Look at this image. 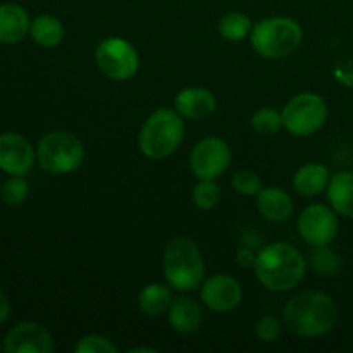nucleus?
<instances>
[{
  "mask_svg": "<svg viewBox=\"0 0 353 353\" xmlns=\"http://www.w3.org/2000/svg\"><path fill=\"white\" fill-rule=\"evenodd\" d=\"M317 248H321V250L312 255L314 257L312 261H314V265L319 269V272H323V274H334V272H338V269H340V259H338V255L334 254V252H331L330 259H326L327 257L326 245Z\"/></svg>",
  "mask_w": 353,
  "mask_h": 353,
  "instance_id": "nucleus-29",
  "label": "nucleus"
},
{
  "mask_svg": "<svg viewBox=\"0 0 353 353\" xmlns=\"http://www.w3.org/2000/svg\"><path fill=\"white\" fill-rule=\"evenodd\" d=\"M252 128L261 134H276L283 128V117L281 112L271 107H264V109L257 110L252 116Z\"/></svg>",
  "mask_w": 353,
  "mask_h": 353,
  "instance_id": "nucleus-25",
  "label": "nucleus"
},
{
  "mask_svg": "<svg viewBox=\"0 0 353 353\" xmlns=\"http://www.w3.org/2000/svg\"><path fill=\"white\" fill-rule=\"evenodd\" d=\"M37 152L19 133L0 134V169L10 176H24L31 171Z\"/></svg>",
  "mask_w": 353,
  "mask_h": 353,
  "instance_id": "nucleus-13",
  "label": "nucleus"
},
{
  "mask_svg": "<svg viewBox=\"0 0 353 353\" xmlns=\"http://www.w3.org/2000/svg\"><path fill=\"white\" fill-rule=\"evenodd\" d=\"M28 199V183L23 176H10L0 186V200L9 207H19Z\"/></svg>",
  "mask_w": 353,
  "mask_h": 353,
  "instance_id": "nucleus-23",
  "label": "nucleus"
},
{
  "mask_svg": "<svg viewBox=\"0 0 353 353\" xmlns=\"http://www.w3.org/2000/svg\"><path fill=\"white\" fill-rule=\"evenodd\" d=\"M283 126L295 137H310L324 126L327 105L316 93H300L293 97L281 112Z\"/></svg>",
  "mask_w": 353,
  "mask_h": 353,
  "instance_id": "nucleus-7",
  "label": "nucleus"
},
{
  "mask_svg": "<svg viewBox=\"0 0 353 353\" xmlns=\"http://www.w3.org/2000/svg\"><path fill=\"white\" fill-rule=\"evenodd\" d=\"M231 164V148L223 138L209 137L200 140L190 154V168L199 179H216Z\"/></svg>",
  "mask_w": 353,
  "mask_h": 353,
  "instance_id": "nucleus-9",
  "label": "nucleus"
},
{
  "mask_svg": "<svg viewBox=\"0 0 353 353\" xmlns=\"http://www.w3.org/2000/svg\"><path fill=\"white\" fill-rule=\"evenodd\" d=\"M330 169L317 162H309L296 169L293 176V188L302 196H316L330 185Z\"/></svg>",
  "mask_w": 353,
  "mask_h": 353,
  "instance_id": "nucleus-18",
  "label": "nucleus"
},
{
  "mask_svg": "<svg viewBox=\"0 0 353 353\" xmlns=\"http://www.w3.org/2000/svg\"><path fill=\"white\" fill-rule=\"evenodd\" d=\"M283 319L285 326L296 336H324L336 326L338 307L327 293L307 290L288 300Z\"/></svg>",
  "mask_w": 353,
  "mask_h": 353,
  "instance_id": "nucleus-1",
  "label": "nucleus"
},
{
  "mask_svg": "<svg viewBox=\"0 0 353 353\" xmlns=\"http://www.w3.org/2000/svg\"><path fill=\"white\" fill-rule=\"evenodd\" d=\"M255 278L271 292L293 290L305 276V259L288 243H272L262 248L254 261Z\"/></svg>",
  "mask_w": 353,
  "mask_h": 353,
  "instance_id": "nucleus-2",
  "label": "nucleus"
},
{
  "mask_svg": "<svg viewBox=\"0 0 353 353\" xmlns=\"http://www.w3.org/2000/svg\"><path fill=\"white\" fill-rule=\"evenodd\" d=\"M231 186H233L240 195L257 196V193L262 190V181L261 178H259L257 172L250 171V169H241V171L233 174Z\"/></svg>",
  "mask_w": 353,
  "mask_h": 353,
  "instance_id": "nucleus-26",
  "label": "nucleus"
},
{
  "mask_svg": "<svg viewBox=\"0 0 353 353\" xmlns=\"http://www.w3.org/2000/svg\"><path fill=\"white\" fill-rule=\"evenodd\" d=\"M140 352H145V353H157L155 348H148V347H134V348H130L128 353H140Z\"/></svg>",
  "mask_w": 353,
  "mask_h": 353,
  "instance_id": "nucleus-31",
  "label": "nucleus"
},
{
  "mask_svg": "<svg viewBox=\"0 0 353 353\" xmlns=\"http://www.w3.org/2000/svg\"><path fill=\"white\" fill-rule=\"evenodd\" d=\"M64 24L61 23V19H57L55 16H50V14H43V16H38L31 21L30 37L40 47H57L64 40Z\"/></svg>",
  "mask_w": 353,
  "mask_h": 353,
  "instance_id": "nucleus-21",
  "label": "nucleus"
},
{
  "mask_svg": "<svg viewBox=\"0 0 353 353\" xmlns=\"http://www.w3.org/2000/svg\"><path fill=\"white\" fill-rule=\"evenodd\" d=\"M327 200L340 216L353 219V171H341L330 179Z\"/></svg>",
  "mask_w": 353,
  "mask_h": 353,
  "instance_id": "nucleus-19",
  "label": "nucleus"
},
{
  "mask_svg": "<svg viewBox=\"0 0 353 353\" xmlns=\"http://www.w3.org/2000/svg\"><path fill=\"white\" fill-rule=\"evenodd\" d=\"M168 319L176 333L193 334L202 326V307L192 296H178V299H172L168 310Z\"/></svg>",
  "mask_w": 353,
  "mask_h": 353,
  "instance_id": "nucleus-15",
  "label": "nucleus"
},
{
  "mask_svg": "<svg viewBox=\"0 0 353 353\" xmlns=\"http://www.w3.org/2000/svg\"><path fill=\"white\" fill-rule=\"evenodd\" d=\"M255 334L264 343H274L281 336V324L274 316H264L255 324Z\"/></svg>",
  "mask_w": 353,
  "mask_h": 353,
  "instance_id": "nucleus-28",
  "label": "nucleus"
},
{
  "mask_svg": "<svg viewBox=\"0 0 353 353\" xmlns=\"http://www.w3.org/2000/svg\"><path fill=\"white\" fill-rule=\"evenodd\" d=\"M174 109L181 117L192 121H202L212 116L217 109V100L212 92L200 86H190L181 90L174 99Z\"/></svg>",
  "mask_w": 353,
  "mask_h": 353,
  "instance_id": "nucleus-14",
  "label": "nucleus"
},
{
  "mask_svg": "<svg viewBox=\"0 0 353 353\" xmlns=\"http://www.w3.org/2000/svg\"><path fill=\"white\" fill-rule=\"evenodd\" d=\"M200 299L207 309L214 312H231L236 309L243 299V290L238 279L228 274H216L205 279L200 290Z\"/></svg>",
  "mask_w": 353,
  "mask_h": 353,
  "instance_id": "nucleus-12",
  "label": "nucleus"
},
{
  "mask_svg": "<svg viewBox=\"0 0 353 353\" xmlns=\"http://www.w3.org/2000/svg\"><path fill=\"white\" fill-rule=\"evenodd\" d=\"M3 350V345L2 343H0V352H2Z\"/></svg>",
  "mask_w": 353,
  "mask_h": 353,
  "instance_id": "nucleus-32",
  "label": "nucleus"
},
{
  "mask_svg": "<svg viewBox=\"0 0 353 353\" xmlns=\"http://www.w3.org/2000/svg\"><path fill=\"white\" fill-rule=\"evenodd\" d=\"M2 345L3 352L7 353L54 352V338H52L50 331L34 321H23L10 327Z\"/></svg>",
  "mask_w": 353,
  "mask_h": 353,
  "instance_id": "nucleus-11",
  "label": "nucleus"
},
{
  "mask_svg": "<svg viewBox=\"0 0 353 353\" xmlns=\"http://www.w3.org/2000/svg\"><path fill=\"white\" fill-rule=\"evenodd\" d=\"M37 161L48 174H69L85 161V147L76 134L50 131L38 141Z\"/></svg>",
  "mask_w": 353,
  "mask_h": 353,
  "instance_id": "nucleus-6",
  "label": "nucleus"
},
{
  "mask_svg": "<svg viewBox=\"0 0 353 353\" xmlns=\"http://www.w3.org/2000/svg\"><path fill=\"white\" fill-rule=\"evenodd\" d=\"M172 302L171 288L164 283H152L147 285L138 295V307L145 316L159 317L168 312Z\"/></svg>",
  "mask_w": 353,
  "mask_h": 353,
  "instance_id": "nucleus-20",
  "label": "nucleus"
},
{
  "mask_svg": "<svg viewBox=\"0 0 353 353\" xmlns=\"http://www.w3.org/2000/svg\"><path fill=\"white\" fill-rule=\"evenodd\" d=\"M95 61L100 71L114 81H126L137 74L140 57L130 41L123 38H105L95 50Z\"/></svg>",
  "mask_w": 353,
  "mask_h": 353,
  "instance_id": "nucleus-8",
  "label": "nucleus"
},
{
  "mask_svg": "<svg viewBox=\"0 0 353 353\" xmlns=\"http://www.w3.org/2000/svg\"><path fill=\"white\" fill-rule=\"evenodd\" d=\"M252 47L265 59H283L302 43V28L292 17H268L252 28Z\"/></svg>",
  "mask_w": 353,
  "mask_h": 353,
  "instance_id": "nucleus-5",
  "label": "nucleus"
},
{
  "mask_svg": "<svg viewBox=\"0 0 353 353\" xmlns=\"http://www.w3.org/2000/svg\"><path fill=\"white\" fill-rule=\"evenodd\" d=\"M76 353H117V347L102 334H86L79 338L74 347Z\"/></svg>",
  "mask_w": 353,
  "mask_h": 353,
  "instance_id": "nucleus-27",
  "label": "nucleus"
},
{
  "mask_svg": "<svg viewBox=\"0 0 353 353\" xmlns=\"http://www.w3.org/2000/svg\"><path fill=\"white\" fill-rule=\"evenodd\" d=\"M257 210L264 219L269 223H285L292 217L293 214V200L285 190L278 188V186H269V188H262L257 193V200H255Z\"/></svg>",
  "mask_w": 353,
  "mask_h": 353,
  "instance_id": "nucleus-17",
  "label": "nucleus"
},
{
  "mask_svg": "<svg viewBox=\"0 0 353 353\" xmlns=\"http://www.w3.org/2000/svg\"><path fill=\"white\" fill-rule=\"evenodd\" d=\"M340 223L336 212L324 203H312L305 207L299 217V233L314 247L330 245L336 238Z\"/></svg>",
  "mask_w": 353,
  "mask_h": 353,
  "instance_id": "nucleus-10",
  "label": "nucleus"
},
{
  "mask_svg": "<svg viewBox=\"0 0 353 353\" xmlns=\"http://www.w3.org/2000/svg\"><path fill=\"white\" fill-rule=\"evenodd\" d=\"M10 316V302H9V296L6 295L2 288H0V326L9 319Z\"/></svg>",
  "mask_w": 353,
  "mask_h": 353,
  "instance_id": "nucleus-30",
  "label": "nucleus"
},
{
  "mask_svg": "<svg viewBox=\"0 0 353 353\" xmlns=\"http://www.w3.org/2000/svg\"><path fill=\"white\" fill-rule=\"evenodd\" d=\"M31 21L26 9L19 3H0V43L14 45L30 33Z\"/></svg>",
  "mask_w": 353,
  "mask_h": 353,
  "instance_id": "nucleus-16",
  "label": "nucleus"
},
{
  "mask_svg": "<svg viewBox=\"0 0 353 353\" xmlns=\"http://www.w3.org/2000/svg\"><path fill=\"white\" fill-rule=\"evenodd\" d=\"M185 137L181 114L172 109H157L141 126L138 145L145 157L161 161L174 154Z\"/></svg>",
  "mask_w": 353,
  "mask_h": 353,
  "instance_id": "nucleus-4",
  "label": "nucleus"
},
{
  "mask_svg": "<svg viewBox=\"0 0 353 353\" xmlns=\"http://www.w3.org/2000/svg\"><path fill=\"white\" fill-rule=\"evenodd\" d=\"M252 30V21L247 14L243 12H230L221 19L219 33L228 41H240L243 40Z\"/></svg>",
  "mask_w": 353,
  "mask_h": 353,
  "instance_id": "nucleus-22",
  "label": "nucleus"
},
{
  "mask_svg": "<svg viewBox=\"0 0 353 353\" xmlns=\"http://www.w3.org/2000/svg\"><path fill=\"white\" fill-rule=\"evenodd\" d=\"M164 276L168 285L178 292H193L202 286L205 262L192 238L176 236L165 245Z\"/></svg>",
  "mask_w": 353,
  "mask_h": 353,
  "instance_id": "nucleus-3",
  "label": "nucleus"
},
{
  "mask_svg": "<svg viewBox=\"0 0 353 353\" xmlns=\"http://www.w3.org/2000/svg\"><path fill=\"white\" fill-rule=\"evenodd\" d=\"M193 203L202 210H210L219 203L221 190L214 183V179H200L199 185L193 188Z\"/></svg>",
  "mask_w": 353,
  "mask_h": 353,
  "instance_id": "nucleus-24",
  "label": "nucleus"
}]
</instances>
